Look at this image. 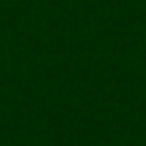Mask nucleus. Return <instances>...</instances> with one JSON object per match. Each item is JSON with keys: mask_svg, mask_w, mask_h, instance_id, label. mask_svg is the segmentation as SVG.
Returning <instances> with one entry per match:
<instances>
[]
</instances>
